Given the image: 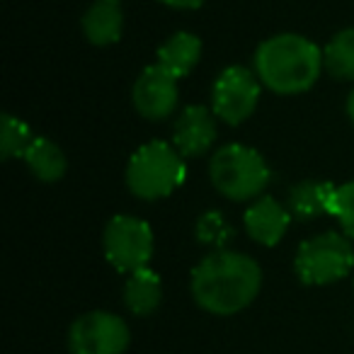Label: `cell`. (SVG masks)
<instances>
[{
    "instance_id": "cell-1",
    "label": "cell",
    "mask_w": 354,
    "mask_h": 354,
    "mask_svg": "<svg viewBox=\"0 0 354 354\" xmlns=\"http://www.w3.org/2000/svg\"><path fill=\"white\" fill-rule=\"evenodd\" d=\"M192 296L212 315H236L257 299L262 270L250 255L214 250L192 270Z\"/></svg>"
},
{
    "instance_id": "cell-2",
    "label": "cell",
    "mask_w": 354,
    "mask_h": 354,
    "mask_svg": "<svg viewBox=\"0 0 354 354\" xmlns=\"http://www.w3.org/2000/svg\"><path fill=\"white\" fill-rule=\"evenodd\" d=\"M255 73L277 95H301L315 85L325 64L323 51L301 35H274L255 51Z\"/></svg>"
},
{
    "instance_id": "cell-3",
    "label": "cell",
    "mask_w": 354,
    "mask_h": 354,
    "mask_svg": "<svg viewBox=\"0 0 354 354\" xmlns=\"http://www.w3.org/2000/svg\"><path fill=\"white\" fill-rule=\"evenodd\" d=\"M187 167L175 146L151 141L131 156L127 165V187L136 199L158 202L175 192L185 183Z\"/></svg>"
},
{
    "instance_id": "cell-4",
    "label": "cell",
    "mask_w": 354,
    "mask_h": 354,
    "mask_svg": "<svg viewBox=\"0 0 354 354\" xmlns=\"http://www.w3.org/2000/svg\"><path fill=\"white\" fill-rule=\"evenodd\" d=\"M209 177L221 197L231 202H250L262 197L272 180V170L255 148L228 143L212 156Z\"/></svg>"
},
{
    "instance_id": "cell-5",
    "label": "cell",
    "mask_w": 354,
    "mask_h": 354,
    "mask_svg": "<svg viewBox=\"0 0 354 354\" xmlns=\"http://www.w3.org/2000/svg\"><path fill=\"white\" fill-rule=\"evenodd\" d=\"M354 267V248L344 233L328 231L299 245L294 260L296 277L306 286H325L344 279Z\"/></svg>"
},
{
    "instance_id": "cell-6",
    "label": "cell",
    "mask_w": 354,
    "mask_h": 354,
    "mask_svg": "<svg viewBox=\"0 0 354 354\" xmlns=\"http://www.w3.org/2000/svg\"><path fill=\"white\" fill-rule=\"evenodd\" d=\"M102 250L107 262L119 272H138L148 267L153 257V231L143 218L136 216H114L104 226Z\"/></svg>"
},
{
    "instance_id": "cell-7",
    "label": "cell",
    "mask_w": 354,
    "mask_h": 354,
    "mask_svg": "<svg viewBox=\"0 0 354 354\" xmlns=\"http://www.w3.org/2000/svg\"><path fill=\"white\" fill-rule=\"evenodd\" d=\"M262 83L255 71L245 66H228L221 71L212 90V109L228 127H238L257 109Z\"/></svg>"
},
{
    "instance_id": "cell-8",
    "label": "cell",
    "mask_w": 354,
    "mask_h": 354,
    "mask_svg": "<svg viewBox=\"0 0 354 354\" xmlns=\"http://www.w3.org/2000/svg\"><path fill=\"white\" fill-rule=\"evenodd\" d=\"M131 342V330L109 310H90L73 320L68 330L71 354H124Z\"/></svg>"
},
{
    "instance_id": "cell-9",
    "label": "cell",
    "mask_w": 354,
    "mask_h": 354,
    "mask_svg": "<svg viewBox=\"0 0 354 354\" xmlns=\"http://www.w3.org/2000/svg\"><path fill=\"white\" fill-rule=\"evenodd\" d=\"M177 97H180L177 78L158 64L143 68L131 90L133 107L148 122H162L170 117L177 107Z\"/></svg>"
},
{
    "instance_id": "cell-10",
    "label": "cell",
    "mask_w": 354,
    "mask_h": 354,
    "mask_svg": "<svg viewBox=\"0 0 354 354\" xmlns=\"http://www.w3.org/2000/svg\"><path fill=\"white\" fill-rule=\"evenodd\" d=\"M216 114L204 104H189L172 124V143L183 158H199L216 141Z\"/></svg>"
},
{
    "instance_id": "cell-11",
    "label": "cell",
    "mask_w": 354,
    "mask_h": 354,
    "mask_svg": "<svg viewBox=\"0 0 354 354\" xmlns=\"http://www.w3.org/2000/svg\"><path fill=\"white\" fill-rule=\"evenodd\" d=\"M243 223L252 241L265 248H274L289 231L291 212L274 197H260L245 209Z\"/></svg>"
},
{
    "instance_id": "cell-12",
    "label": "cell",
    "mask_w": 354,
    "mask_h": 354,
    "mask_svg": "<svg viewBox=\"0 0 354 354\" xmlns=\"http://www.w3.org/2000/svg\"><path fill=\"white\" fill-rule=\"evenodd\" d=\"M83 35L90 44L109 46L122 39L124 32V10L119 0H95L83 15Z\"/></svg>"
},
{
    "instance_id": "cell-13",
    "label": "cell",
    "mask_w": 354,
    "mask_h": 354,
    "mask_svg": "<svg viewBox=\"0 0 354 354\" xmlns=\"http://www.w3.org/2000/svg\"><path fill=\"white\" fill-rule=\"evenodd\" d=\"M199 59H202V39L192 32H175L160 44L156 64L180 80L192 73Z\"/></svg>"
},
{
    "instance_id": "cell-14",
    "label": "cell",
    "mask_w": 354,
    "mask_h": 354,
    "mask_svg": "<svg viewBox=\"0 0 354 354\" xmlns=\"http://www.w3.org/2000/svg\"><path fill=\"white\" fill-rule=\"evenodd\" d=\"M335 185L320 183V180H304V183L294 185L286 194V209L291 216L301 218V221H310L323 214H330V204H333Z\"/></svg>"
},
{
    "instance_id": "cell-15",
    "label": "cell",
    "mask_w": 354,
    "mask_h": 354,
    "mask_svg": "<svg viewBox=\"0 0 354 354\" xmlns=\"http://www.w3.org/2000/svg\"><path fill=\"white\" fill-rule=\"evenodd\" d=\"M162 301V281L151 267H143L138 272H131L124 284V304L133 315L143 318L158 310Z\"/></svg>"
},
{
    "instance_id": "cell-16",
    "label": "cell",
    "mask_w": 354,
    "mask_h": 354,
    "mask_svg": "<svg viewBox=\"0 0 354 354\" xmlns=\"http://www.w3.org/2000/svg\"><path fill=\"white\" fill-rule=\"evenodd\" d=\"M22 158H25V165L30 167L32 175L41 183H59L68 170L66 153L59 148V143H54L46 136H35V141L30 143Z\"/></svg>"
},
{
    "instance_id": "cell-17",
    "label": "cell",
    "mask_w": 354,
    "mask_h": 354,
    "mask_svg": "<svg viewBox=\"0 0 354 354\" xmlns=\"http://www.w3.org/2000/svg\"><path fill=\"white\" fill-rule=\"evenodd\" d=\"M323 64L333 78L354 80V27L337 32L323 49Z\"/></svg>"
},
{
    "instance_id": "cell-18",
    "label": "cell",
    "mask_w": 354,
    "mask_h": 354,
    "mask_svg": "<svg viewBox=\"0 0 354 354\" xmlns=\"http://www.w3.org/2000/svg\"><path fill=\"white\" fill-rule=\"evenodd\" d=\"M194 236L202 245L214 248V250H228V243L236 238V231L221 212L209 209L194 223Z\"/></svg>"
},
{
    "instance_id": "cell-19",
    "label": "cell",
    "mask_w": 354,
    "mask_h": 354,
    "mask_svg": "<svg viewBox=\"0 0 354 354\" xmlns=\"http://www.w3.org/2000/svg\"><path fill=\"white\" fill-rule=\"evenodd\" d=\"M32 141H35L32 129L22 119L12 117V114H3L0 117V158L3 160L25 156V151L30 148Z\"/></svg>"
},
{
    "instance_id": "cell-20",
    "label": "cell",
    "mask_w": 354,
    "mask_h": 354,
    "mask_svg": "<svg viewBox=\"0 0 354 354\" xmlns=\"http://www.w3.org/2000/svg\"><path fill=\"white\" fill-rule=\"evenodd\" d=\"M330 214L337 218L344 236H347L349 241H354V180L335 187Z\"/></svg>"
},
{
    "instance_id": "cell-21",
    "label": "cell",
    "mask_w": 354,
    "mask_h": 354,
    "mask_svg": "<svg viewBox=\"0 0 354 354\" xmlns=\"http://www.w3.org/2000/svg\"><path fill=\"white\" fill-rule=\"evenodd\" d=\"M160 3L167 8H175V10H197L207 0H160Z\"/></svg>"
},
{
    "instance_id": "cell-22",
    "label": "cell",
    "mask_w": 354,
    "mask_h": 354,
    "mask_svg": "<svg viewBox=\"0 0 354 354\" xmlns=\"http://www.w3.org/2000/svg\"><path fill=\"white\" fill-rule=\"evenodd\" d=\"M347 114H349V119H352V124H354V90L349 93V100H347Z\"/></svg>"
}]
</instances>
